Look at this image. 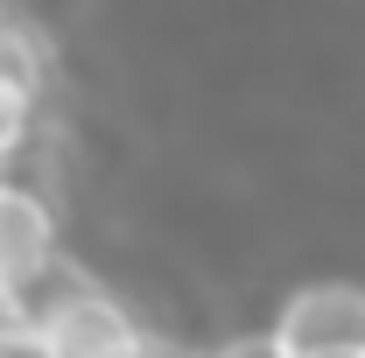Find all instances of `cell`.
Returning a JSON list of instances; mask_svg holds the SVG:
<instances>
[{"label": "cell", "mask_w": 365, "mask_h": 358, "mask_svg": "<svg viewBox=\"0 0 365 358\" xmlns=\"http://www.w3.org/2000/svg\"><path fill=\"white\" fill-rule=\"evenodd\" d=\"M36 358H155L162 330L106 281L85 267H63L36 288V330H29Z\"/></svg>", "instance_id": "6da1fadb"}, {"label": "cell", "mask_w": 365, "mask_h": 358, "mask_svg": "<svg viewBox=\"0 0 365 358\" xmlns=\"http://www.w3.org/2000/svg\"><path fill=\"white\" fill-rule=\"evenodd\" d=\"M267 337L281 358H359L365 352V281H351V274L295 281L274 302Z\"/></svg>", "instance_id": "7a4b0ae2"}, {"label": "cell", "mask_w": 365, "mask_h": 358, "mask_svg": "<svg viewBox=\"0 0 365 358\" xmlns=\"http://www.w3.org/2000/svg\"><path fill=\"white\" fill-rule=\"evenodd\" d=\"M56 267H63V204L49 183L7 169L0 176V281L43 288Z\"/></svg>", "instance_id": "3957f363"}, {"label": "cell", "mask_w": 365, "mask_h": 358, "mask_svg": "<svg viewBox=\"0 0 365 358\" xmlns=\"http://www.w3.org/2000/svg\"><path fill=\"white\" fill-rule=\"evenodd\" d=\"M0 78L21 85V91H36V98H49V78H56V56H49L43 29L21 21L7 0H0Z\"/></svg>", "instance_id": "277c9868"}, {"label": "cell", "mask_w": 365, "mask_h": 358, "mask_svg": "<svg viewBox=\"0 0 365 358\" xmlns=\"http://www.w3.org/2000/svg\"><path fill=\"white\" fill-rule=\"evenodd\" d=\"M43 106L49 98H36V91L0 78V176L36 162V148H43Z\"/></svg>", "instance_id": "5b68a950"}, {"label": "cell", "mask_w": 365, "mask_h": 358, "mask_svg": "<svg viewBox=\"0 0 365 358\" xmlns=\"http://www.w3.org/2000/svg\"><path fill=\"white\" fill-rule=\"evenodd\" d=\"M29 330H36V288H14V281H0V352L29 344Z\"/></svg>", "instance_id": "8992f818"}, {"label": "cell", "mask_w": 365, "mask_h": 358, "mask_svg": "<svg viewBox=\"0 0 365 358\" xmlns=\"http://www.w3.org/2000/svg\"><path fill=\"white\" fill-rule=\"evenodd\" d=\"M197 358H281V352H274L267 330H225V337L197 344Z\"/></svg>", "instance_id": "52a82bcc"}, {"label": "cell", "mask_w": 365, "mask_h": 358, "mask_svg": "<svg viewBox=\"0 0 365 358\" xmlns=\"http://www.w3.org/2000/svg\"><path fill=\"white\" fill-rule=\"evenodd\" d=\"M359 358H365V352H359Z\"/></svg>", "instance_id": "ba28073f"}]
</instances>
